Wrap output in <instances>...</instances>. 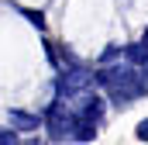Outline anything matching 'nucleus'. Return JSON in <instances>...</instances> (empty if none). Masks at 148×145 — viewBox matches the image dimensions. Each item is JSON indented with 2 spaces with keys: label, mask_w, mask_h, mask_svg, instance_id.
I'll list each match as a JSON object with an SVG mask.
<instances>
[{
  "label": "nucleus",
  "mask_w": 148,
  "mask_h": 145,
  "mask_svg": "<svg viewBox=\"0 0 148 145\" xmlns=\"http://www.w3.org/2000/svg\"><path fill=\"white\" fill-rule=\"evenodd\" d=\"M76 124H79V114L66 104H55L45 117V128H48V138L52 142H69L76 138Z\"/></svg>",
  "instance_id": "1"
},
{
  "label": "nucleus",
  "mask_w": 148,
  "mask_h": 145,
  "mask_svg": "<svg viewBox=\"0 0 148 145\" xmlns=\"http://www.w3.org/2000/svg\"><path fill=\"white\" fill-rule=\"evenodd\" d=\"M97 83V72L86 69V66H73V69L62 76V90H66V97L69 93H79V90H90Z\"/></svg>",
  "instance_id": "2"
},
{
  "label": "nucleus",
  "mask_w": 148,
  "mask_h": 145,
  "mask_svg": "<svg viewBox=\"0 0 148 145\" xmlns=\"http://www.w3.org/2000/svg\"><path fill=\"white\" fill-rule=\"evenodd\" d=\"M7 121H10V128H14V131H38V124H45L38 114H28V110H10V114H7Z\"/></svg>",
  "instance_id": "3"
},
{
  "label": "nucleus",
  "mask_w": 148,
  "mask_h": 145,
  "mask_svg": "<svg viewBox=\"0 0 148 145\" xmlns=\"http://www.w3.org/2000/svg\"><path fill=\"white\" fill-rule=\"evenodd\" d=\"M93 138H97V121L79 117V124H76V142H93Z\"/></svg>",
  "instance_id": "4"
},
{
  "label": "nucleus",
  "mask_w": 148,
  "mask_h": 145,
  "mask_svg": "<svg viewBox=\"0 0 148 145\" xmlns=\"http://www.w3.org/2000/svg\"><path fill=\"white\" fill-rule=\"evenodd\" d=\"M0 145H17V135H14V128H0Z\"/></svg>",
  "instance_id": "5"
},
{
  "label": "nucleus",
  "mask_w": 148,
  "mask_h": 145,
  "mask_svg": "<svg viewBox=\"0 0 148 145\" xmlns=\"http://www.w3.org/2000/svg\"><path fill=\"white\" fill-rule=\"evenodd\" d=\"M134 135H138L141 142H148V117H145V121H138V131H134Z\"/></svg>",
  "instance_id": "6"
},
{
  "label": "nucleus",
  "mask_w": 148,
  "mask_h": 145,
  "mask_svg": "<svg viewBox=\"0 0 148 145\" xmlns=\"http://www.w3.org/2000/svg\"><path fill=\"white\" fill-rule=\"evenodd\" d=\"M24 14H28V21H35L38 28H45V17H41V14H38V10H24Z\"/></svg>",
  "instance_id": "7"
}]
</instances>
